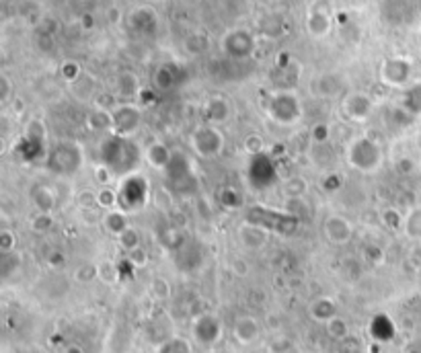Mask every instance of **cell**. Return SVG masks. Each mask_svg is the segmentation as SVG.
I'll return each mask as SVG.
<instances>
[{
	"label": "cell",
	"mask_w": 421,
	"mask_h": 353,
	"mask_svg": "<svg viewBox=\"0 0 421 353\" xmlns=\"http://www.w3.org/2000/svg\"><path fill=\"white\" fill-rule=\"evenodd\" d=\"M97 156H99V165L107 167L116 175V179L134 175V171L144 161V152L136 146L134 140L121 138L111 132L101 138Z\"/></svg>",
	"instance_id": "obj_1"
},
{
	"label": "cell",
	"mask_w": 421,
	"mask_h": 353,
	"mask_svg": "<svg viewBox=\"0 0 421 353\" xmlns=\"http://www.w3.org/2000/svg\"><path fill=\"white\" fill-rule=\"evenodd\" d=\"M384 154L378 142L368 136H358L346 146V163L364 175H372L382 167Z\"/></svg>",
	"instance_id": "obj_2"
},
{
	"label": "cell",
	"mask_w": 421,
	"mask_h": 353,
	"mask_svg": "<svg viewBox=\"0 0 421 353\" xmlns=\"http://www.w3.org/2000/svg\"><path fill=\"white\" fill-rule=\"evenodd\" d=\"M244 222L263 228L265 233H274V235H292L298 224L301 218L288 214L286 210H274V208H265V206H253L247 210Z\"/></svg>",
	"instance_id": "obj_3"
},
{
	"label": "cell",
	"mask_w": 421,
	"mask_h": 353,
	"mask_svg": "<svg viewBox=\"0 0 421 353\" xmlns=\"http://www.w3.org/2000/svg\"><path fill=\"white\" fill-rule=\"evenodd\" d=\"M118 193H120L118 208L123 210L125 214H138V212H142L148 206V201H152L148 181L144 176L136 175V173L121 179Z\"/></svg>",
	"instance_id": "obj_4"
},
{
	"label": "cell",
	"mask_w": 421,
	"mask_h": 353,
	"mask_svg": "<svg viewBox=\"0 0 421 353\" xmlns=\"http://www.w3.org/2000/svg\"><path fill=\"white\" fill-rule=\"evenodd\" d=\"M265 114L280 125H294L302 118V103L294 91H278L267 99Z\"/></svg>",
	"instance_id": "obj_5"
},
{
	"label": "cell",
	"mask_w": 421,
	"mask_h": 353,
	"mask_svg": "<svg viewBox=\"0 0 421 353\" xmlns=\"http://www.w3.org/2000/svg\"><path fill=\"white\" fill-rule=\"evenodd\" d=\"M189 146L197 159L214 161L224 150V136L216 125H199L189 136Z\"/></svg>",
	"instance_id": "obj_6"
},
{
	"label": "cell",
	"mask_w": 421,
	"mask_h": 353,
	"mask_svg": "<svg viewBox=\"0 0 421 353\" xmlns=\"http://www.w3.org/2000/svg\"><path fill=\"white\" fill-rule=\"evenodd\" d=\"M82 152L76 142H60L48 154V169L56 175H72L80 169Z\"/></svg>",
	"instance_id": "obj_7"
},
{
	"label": "cell",
	"mask_w": 421,
	"mask_h": 353,
	"mask_svg": "<svg viewBox=\"0 0 421 353\" xmlns=\"http://www.w3.org/2000/svg\"><path fill=\"white\" fill-rule=\"evenodd\" d=\"M142 125V107L136 103H118L111 109V134L132 138Z\"/></svg>",
	"instance_id": "obj_8"
},
{
	"label": "cell",
	"mask_w": 421,
	"mask_h": 353,
	"mask_svg": "<svg viewBox=\"0 0 421 353\" xmlns=\"http://www.w3.org/2000/svg\"><path fill=\"white\" fill-rule=\"evenodd\" d=\"M323 236L333 246H343L354 238V224L341 214H329L323 220Z\"/></svg>",
	"instance_id": "obj_9"
},
{
	"label": "cell",
	"mask_w": 421,
	"mask_h": 353,
	"mask_svg": "<svg viewBox=\"0 0 421 353\" xmlns=\"http://www.w3.org/2000/svg\"><path fill=\"white\" fill-rule=\"evenodd\" d=\"M378 78L386 87H405L411 78V62L407 58H388L380 64Z\"/></svg>",
	"instance_id": "obj_10"
},
{
	"label": "cell",
	"mask_w": 421,
	"mask_h": 353,
	"mask_svg": "<svg viewBox=\"0 0 421 353\" xmlns=\"http://www.w3.org/2000/svg\"><path fill=\"white\" fill-rule=\"evenodd\" d=\"M222 52L229 58H249L255 52V37L244 29H233L222 37Z\"/></svg>",
	"instance_id": "obj_11"
},
{
	"label": "cell",
	"mask_w": 421,
	"mask_h": 353,
	"mask_svg": "<svg viewBox=\"0 0 421 353\" xmlns=\"http://www.w3.org/2000/svg\"><path fill=\"white\" fill-rule=\"evenodd\" d=\"M341 111L343 116L352 121H366L374 111V101L366 95V93H350L346 95V99L341 101Z\"/></svg>",
	"instance_id": "obj_12"
},
{
	"label": "cell",
	"mask_w": 421,
	"mask_h": 353,
	"mask_svg": "<svg viewBox=\"0 0 421 353\" xmlns=\"http://www.w3.org/2000/svg\"><path fill=\"white\" fill-rule=\"evenodd\" d=\"M140 91H142L140 78L132 70H121L114 78V95L120 99L121 103H132L134 99H138Z\"/></svg>",
	"instance_id": "obj_13"
},
{
	"label": "cell",
	"mask_w": 421,
	"mask_h": 353,
	"mask_svg": "<svg viewBox=\"0 0 421 353\" xmlns=\"http://www.w3.org/2000/svg\"><path fill=\"white\" fill-rule=\"evenodd\" d=\"M306 31L310 37L314 39H323L331 33V8L325 6L321 8L319 2L310 8L308 17H306Z\"/></svg>",
	"instance_id": "obj_14"
},
{
	"label": "cell",
	"mask_w": 421,
	"mask_h": 353,
	"mask_svg": "<svg viewBox=\"0 0 421 353\" xmlns=\"http://www.w3.org/2000/svg\"><path fill=\"white\" fill-rule=\"evenodd\" d=\"M173 152H175V150H171L165 142L154 140L152 144L146 146V150H144V161H146L152 169L165 173L167 167H169L171 161H173Z\"/></svg>",
	"instance_id": "obj_15"
},
{
	"label": "cell",
	"mask_w": 421,
	"mask_h": 353,
	"mask_svg": "<svg viewBox=\"0 0 421 353\" xmlns=\"http://www.w3.org/2000/svg\"><path fill=\"white\" fill-rule=\"evenodd\" d=\"M204 111H206V119L210 121V125H216V127L233 118V107L224 97H212L206 103Z\"/></svg>",
	"instance_id": "obj_16"
},
{
	"label": "cell",
	"mask_w": 421,
	"mask_h": 353,
	"mask_svg": "<svg viewBox=\"0 0 421 353\" xmlns=\"http://www.w3.org/2000/svg\"><path fill=\"white\" fill-rule=\"evenodd\" d=\"M101 226L105 228V233L109 236L120 238L125 230L132 228V226H129V214H125L120 208L109 210V212L103 214V224H101Z\"/></svg>",
	"instance_id": "obj_17"
},
{
	"label": "cell",
	"mask_w": 421,
	"mask_h": 353,
	"mask_svg": "<svg viewBox=\"0 0 421 353\" xmlns=\"http://www.w3.org/2000/svg\"><path fill=\"white\" fill-rule=\"evenodd\" d=\"M237 235H239V240H241V244L244 248H249V251H259V248L265 246L269 233H265V230L259 228V226H253V224L244 222L241 228H239Z\"/></svg>",
	"instance_id": "obj_18"
},
{
	"label": "cell",
	"mask_w": 421,
	"mask_h": 353,
	"mask_svg": "<svg viewBox=\"0 0 421 353\" xmlns=\"http://www.w3.org/2000/svg\"><path fill=\"white\" fill-rule=\"evenodd\" d=\"M127 21H129V27H132L134 31H142V33H152L154 27H156V15H154V10L148 8V6L136 8V10L127 17Z\"/></svg>",
	"instance_id": "obj_19"
},
{
	"label": "cell",
	"mask_w": 421,
	"mask_h": 353,
	"mask_svg": "<svg viewBox=\"0 0 421 353\" xmlns=\"http://www.w3.org/2000/svg\"><path fill=\"white\" fill-rule=\"evenodd\" d=\"M235 337L242 345H251L259 337V323L253 316H241L235 323Z\"/></svg>",
	"instance_id": "obj_20"
},
{
	"label": "cell",
	"mask_w": 421,
	"mask_h": 353,
	"mask_svg": "<svg viewBox=\"0 0 421 353\" xmlns=\"http://www.w3.org/2000/svg\"><path fill=\"white\" fill-rule=\"evenodd\" d=\"M31 201L35 206V212H46L52 214L54 206H56V195L54 189H50L48 185H37L31 189Z\"/></svg>",
	"instance_id": "obj_21"
},
{
	"label": "cell",
	"mask_w": 421,
	"mask_h": 353,
	"mask_svg": "<svg viewBox=\"0 0 421 353\" xmlns=\"http://www.w3.org/2000/svg\"><path fill=\"white\" fill-rule=\"evenodd\" d=\"M310 316H312L314 320L327 325L331 318L337 316V306H335V302L329 300V298H319V300H314V302L310 304Z\"/></svg>",
	"instance_id": "obj_22"
},
{
	"label": "cell",
	"mask_w": 421,
	"mask_h": 353,
	"mask_svg": "<svg viewBox=\"0 0 421 353\" xmlns=\"http://www.w3.org/2000/svg\"><path fill=\"white\" fill-rule=\"evenodd\" d=\"M120 203V193L118 189L114 187H101L97 191V206L103 210V212H109V210H116Z\"/></svg>",
	"instance_id": "obj_23"
},
{
	"label": "cell",
	"mask_w": 421,
	"mask_h": 353,
	"mask_svg": "<svg viewBox=\"0 0 421 353\" xmlns=\"http://www.w3.org/2000/svg\"><path fill=\"white\" fill-rule=\"evenodd\" d=\"M286 197H304V193H308V181L304 176H288L282 185Z\"/></svg>",
	"instance_id": "obj_24"
},
{
	"label": "cell",
	"mask_w": 421,
	"mask_h": 353,
	"mask_svg": "<svg viewBox=\"0 0 421 353\" xmlns=\"http://www.w3.org/2000/svg\"><path fill=\"white\" fill-rule=\"evenodd\" d=\"M175 82H177V78H175V72H173V68H171L169 64H163V66L156 68V72H154V84H156L161 91L173 89Z\"/></svg>",
	"instance_id": "obj_25"
},
{
	"label": "cell",
	"mask_w": 421,
	"mask_h": 353,
	"mask_svg": "<svg viewBox=\"0 0 421 353\" xmlns=\"http://www.w3.org/2000/svg\"><path fill=\"white\" fill-rule=\"evenodd\" d=\"M242 150H244V154H247L249 159L265 154V140H263V136H259V134H249V136L242 140Z\"/></svg>",
	"instance_id": "obj_26"
},
{
	"label": "cell",
	"mask_w": 421,
	"mask_h": 353,
	"mask_svg": "<svg viewBox=\"0 0 421 353\" xmlns=\"http://www.w3.org/2000/svg\"><path fill=\"white\" fill-rule=\"evenodd\" d=\"M52 226H54V218L52 214H46V212H35L33 218L29 220V228L35 235H48Z\"/></svg>",
	"instance_id": "obj_27"
},
{
	"label": "cell",
	"mask_w": 421,
	"mask_h": 353,
	"mask_svg": "<svg viewBox=\"0 0 421 353\" xmlns=\"http://www.w3.org/2000/svg\"><path fill=\"white\" fill-rule=\"evenodd\" d=\"M97 278H99L103 284H107V286L116 284V282L120 280L118 265H116L114 261H109V259H105V261L97 263Z\"/></svg>",
	"instance_id": "obj_28"
},
{
	"label": "cell",
	"mask_w": 421,
	"mask_h": 353,
	"mask_svg": "<svg viewBox=\"0 0 421 353\" xmlns=\"http://www.w3.org/2000/svg\"><path fill=\"white\" fill-rule=\"evenodd\" d=\"M87 125L95 132H103V129H109L111 132V109H99V111H93L89 119H87Z\"/></svg>",
	"instance_id": "obj_29"
},
{
	"label": "cell",
	"mask_w": 421,
	"mask_h": 353,
	"mask_svg": "<svg viewBox=\"0 0 421 353\" xmlns=\"http://www.w3.org/2000/svg\"><path fill=\"white\" fill-rule=\"evenodd\" d=\"M62 76H64V80L66 82H70V84H74L76 80H80L82 78V68H80V64L78 62H74V60H66L64 64H62L60 68Z\"/></svg>",
	"instance_id": "obj_30"
},
{
	"label": "cell",
	"mask_w": 421,
	"mask_h": 353,
	"mask_svg": "<svg viewBox=\"0 0 421 353\" xmlns=\"http://www.w3.org/2000/svg\"><path fill=\"white\" fill-rule=\"evenodd\" d=\"M103 210L99 206H93V208H80V218L87 226H99L103 224Z\"/></svg>",
	"instance_id": "obj_31"
},
{
	"label": "cell",
	"mask_w": 421,
	"mask_h": 353,
	"mask_svg": "<svg viewBox=\"0 0 421 353\" xmlns=\"http://www.w3.org/2000/svg\"><path fill=\"white\" fill-rule=\"evenodd\" d=\"M152 203H154L161 212H167V210L173 208L175 199H173V193H171L167 187H163V189H159V191L152 195Z\"/></svg>",
	"instance_id": "obj_32"
},
{
	"label": "cell",
	"mask_w": 421,
	"mask_h": 353,
	"mask_svg": "<svg viewBox=\"0 0 421 353\" xmlns=\"http://www.w3.org/2000/svg\"><path fill=\"white\" fill-rule=\"evenodd\" d=\"M118 242H120V246L125 253H132V251H136L138 246H142V244H140V235H138L136 228L125 230V233L118 238Z\"/></svg>",
	"instance_id": "obj_33"
},
{
	"label": "cell",
	"mask_w": 421,
	"mask_h": 353,
	"mask_svg": "<svg viewBox=\"0 0 421 353\" xmlns=\"http://www.w3.org/2000/svg\"><path fill=\"white\" fill-rule=\"evenodd\" d=\"M150 294L154 296L156 300H167L171 296V286L165 278H154L150 282Z\"/></svg>",
	"instance_id": "obj_34"
},
{
	"label": "cell",
	"mask_w": 421,
	"mask_h": 353,
	"mask_svg": "<svg viewBox=\"0 0 421 353\" xmlns=\"http://www.w3.org/2000/svg\"><path fill=\"white\" fill-rule=\"evenodd\" d=\"M17 248V235L10 228H2L0 230V253L10 255Z\"/></svg>",
	"instance_id": "obj_35"
},
{
	"label": "cell",
	"mask_w": 421,
	"mask_h": 353,
	"mask_svg": "<svg viewBox=\"0 0 421 353\" xmlns=\"http://www.w3.org/2000/svg\"><path fill=\"white\" fill-rule=\"evenodd\" d=\"M310 140H312V144H316V146L329 144V125H327V123H316V125H312V129H310Z\"/></svg>",
	"instance_id": "obj_36"
},
{
	"label": "cell",
	"mask_w": 421,
	"mask_h": 353,
	"mask_svg": "<svg viewBox=\"0 0 421 353\" xmlns=\"http://www.w3.org/2000/svg\"><path fill=\"white\" fill-rule=\"evenodd\" d=\"M327 333H329L333 339H343V337L348 335V325H346V320H341L339 316L331 318V320L327 323Z\"/></svg>",
	"instance_id": "obj_37"
},
{
	"label": "cell",
	"mask_w": 421,
	"mask_h": 353,
	"mask_svg": "<svg viewBox=\"0 0 421 353\" xmlns=\"http://www.w3.org/2000/svg\"><path fill=\"white\" fill-rule=\"evenodd\" d=\"M380 222H382V226L395 230V228L401 226V216H399L393 208H384V210L380 212Z\"/></svg>",
	"instance_id": "obj_38"
},
{
	"label": "cell",
	"mask_w": 421,
	"mask_h": 353,
	"mask_svg": "<svg viewBox=\"0 0 421 353\" xmlns=\"http://www.w3.org/2000/svg\"><path fill=\"white\" fill-rule=\"evenodd\" d=\"M95 181L101 185V187H111V183L116 181V175L107 169V167H103V165H95Z\"/></svg>",
	"instance_id": "obj_39"
},
{
	"label": "cell",
	"mask_w": 421,
	"mask_h": 353,
	"mask_svg": "<svg viewBox=\"0 0 421 353\" xmlns=\"http://www.w3.org/2000/svg\"><path fill=\"white\" fill-rule=\"evenodd\" d=\"M74 278L78 280V282H93L95 278H97V265H91V263H84L82 267H78L76 271H74Z\"/></svg>",
	"instance_id": "obj_40"
},
{
	"label": "cell",
	"mask_w": 421,
	"mask_h": 353,
	"mask_svg": "<svg viewBox=\"0 0 421 353\" xmlns=\"http://www.w3.org/2000/svg\"><path fill=\"white\" fill-rule=\"evenodd\" d=\"M206 48H208V39H206L204 33H193V35L187 39V50H189L191 54H195V52H204Z\"/></svg>",
	"instance_id": "obj_41"
},
{
	"label": "cell",
	"mask_w": 421,
	"mask_h": 353,
	"mask_svg": "<svg viewBox=\"0 0 421 353\" xmlns=\"http://www.w3.org/2000/svg\"><path fill=\"white\" fill-rule=\"evenodd\" d=\"M127 259L134 267H146L148 265V253L144 251V246H138L136 251L127 253Z\"/></svg>",
	"instance_id": "obj_42"
},
{
	"label": "cell",
	"mask_w": 421,
	"mask_h": 353,
	"mask_svg": "<svg viewBox=\"0 0 421 353\" xmlns=\"http://www.w3.org/2000/svg\"><path fill=\"white\" fill-rule=\"evenodd\" d=\"M12 97V82L6 74H0V101L8 103Z\"/></svg>",
	"instance_id": "obj_43"
},
{
	"label": "cell",
	"mask_w": 421,
	"mask_h": 353,
	"mask_svg": "<svg viewBox=\"0 0 421 353\" xmlns=\"http://www.w3.org/2000/svg\"><path fill=\"white\" fill-rule=\"evenodd\" d=\"M231 267H233V271H235L237 275H244V273H247V269H249V267H247V265L242 263L241 259L233 261V265H231Z\"/></svg>",
	"instance_id": "obj_44"
},
{
	"label": "cell",
	"mask_w": 421,
	"mask_h": 353,
	"mask_svg": "<svg viewBox=\"0 0 421 353\" xmlns=\"http://www.w3.org/2000/svg\"><path fill=\"white\" fill-rule=\"evenodd\" d=\"M109 21H111V23H118V21H120V10H118V8H111V10H109Z\"/></svg>",
	"instance_id": "obj_45"
},
{
	"label": "cell",
	"mask_w": 421,
	"mask_h": 353,
	"mask_svg": "<svg viewBox=\"0 0 421 353\" xmlns=\"http://www.w3.org/2000/svg\"><path fill=\"white\" fill-rule=\"evenodd\" d=\"M64 353H84V352H82L80 347H68Z\"/></svg>",
	"instance_id": "obj_46"
},
{
	"label": "cell",
	"mask_w": 421,
	"mask_h": 353,
	"mask_svg": "<svg viewBox=\"0 0 421 353\" xmlns=\"http://www.w3.org/2000/svg\"><path fill=\"white\" fill-rule=\"evenodd\" d=\"M148 2H163V0H148Z\"/></svg>",
	"instance_id": "obj_47"
}]
</instances>
